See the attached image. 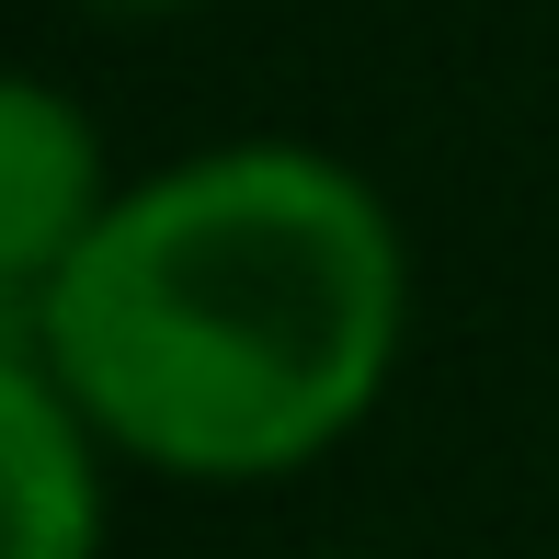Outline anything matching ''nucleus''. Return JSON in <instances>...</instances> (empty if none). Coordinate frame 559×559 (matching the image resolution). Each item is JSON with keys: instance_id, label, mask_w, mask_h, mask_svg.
<instances>
[{"instance_id": "20e7f679", "label": "nucleus", "mask_w": 559, "mask_h": 559, "mask_svg": "<svg viewBox=\"0 0 559 559\" xmlns=\"http://www.w3.org/2000/svg\"><path fill=\"white\" fill-rule=\"evenodd\" d=\"M92 12H183V0H92Z\"/></svg>"}, {"instance_id": "f257e3e1", "label": "nucleus", "mask_w": 559, "mask_h": 559, "mask_svg": "<svg viewBox=\"0 0 559 559\" xmlns=\"http://www.w3.org/2000/svg\"><path fill=\"white\" fill-rule=\"evenodd\" d=\"M412 251L389 194L309 138H228L115 183L35 354L115 456L160 479H297L389 400Z\"/></svg>"}, {"instance_id": "7ed1b4c3", "label": "nucleus", "mask_w": 559, "mask_h": 559, "mask_svg": "<svg viewBox=\"0 0 559 559\" xmlns=\"http://www.w3.org/2000/svg\"><path fill=\"white\" fill-rule=\"evenodd\" d=\"M104 456L46 354H0V559H104Z\"/></svg>"}, {"instance_id": "f03ea898", "label": "nucleus", "mask_w": 559, "mask_h": 559, "mask_svg": "<svg viewBox=\"0 0 559 559\" xmlns=\"http://www.w3.org/2000/svg\"><path fill=\"white\" fill-rule=\"evenodd\" d=\"M115 206V171L92 115L35 69H0V297L35 320V297L69 274L92 217Z\"/></svg>"}]
</instances>
